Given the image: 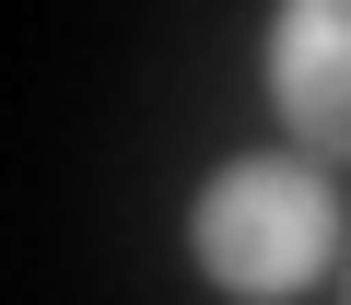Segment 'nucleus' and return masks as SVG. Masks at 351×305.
Instances as JSON below:
<instances>
[{"label":"nucleus","instance_id":"f257e3e1","mask_svg":"<svg viewBox=\"0 0 351 305\" xmlns=\"http://www.w3.org/2000/svg\"><path fill=\"white\" fill-rule=\"evenodd\" d=\"M199 258L211 282L234 293H293L316 258H328V188L304 165H234L211 200H199Z\"/></svg>","mask_w":351,"mask_h":305},{"label":"nucleus","instance_id":"f03ea898","mask_svg":"<svg viewBox=\"0 0 351 305\" xmlns=\"http://www.w3.org/2000/svg\"><path fill=\"white\" fill-rule=\"evenodd\" d=\"M269 71H281V117L316 152H351V0H293Z\"/></svg>","mask_w":351,"mask_h":305}]
</instances>
